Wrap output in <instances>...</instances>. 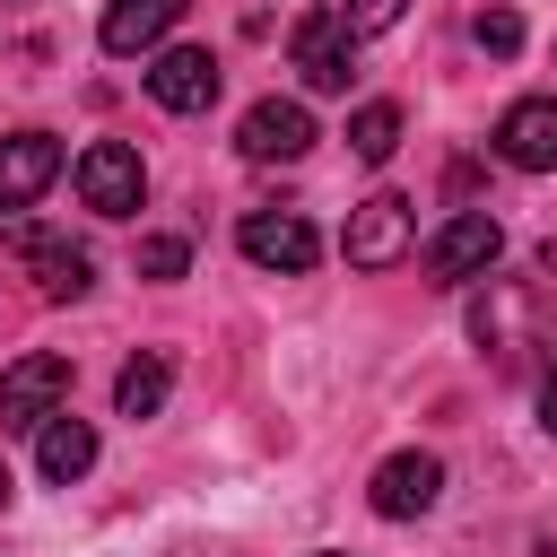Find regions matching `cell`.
Here are the masks:
<instances>
[{
  "label": "cell",
  "instance_id": "obj_23",
  "mask_svg": "<svg viewBox=\"0 0 557 557\" xmlns=\"http://www.w3.org/2000/svg\"><path fill=\"white\" fill-rule=\"evenodd\" d=\"M0 9H17V0H0Z\"/></svg>",
  "mask_w": 557,
  "mask_h": 557
},
{
  "label": "cell",
  "instance_id": "obj_9",
  "mask_svg": "<svg viewBox=\"0 0 557 557\" xmlns=\"http://www.w3.org/2000/svg\"><path fill=\"white\" fill-rule=\"evenodd\" d=\"M496 157L522 165V174H548L557 165V96H522L496 113Z\"/></svg>",
  "mask_w": 557,
  "mask_h": 557
},
{
  "label": "cell",
  "instance_id": "obj_22",
  "mask_svg": "<svg viewBox=\"0 0 557 557\" xmlns=\"http://www.w3.org/2000/svg\"><path fill=\"white\" fill-rule=\"evenodd\" d=\"M0 505H9V470H0Z\"/></svg>",
  "mask_w": 557,
  "mask_h": 557
},
{
  "label": "cell",
  "instance_id": "obj_21",
  "mask_svg": "<svg viewBox=\"0 0 557 557\" xmlns=\"http://www.w3.org/2000/svg\"><path fill=\"white\" fill-rule=\"evenodd\" d=\"M540 418H548V426H557V366H548V374H540Z\"/></svg>",
  "mask_w": 557,
  "mask_h": 557
},
{
  "label": "cell",
  "instance_id": "obj_3",
  "mask_svg": "<svg viewBox=\"0 0 557 557\" xmlns=\"http://www.w3.org/2000/svg\"><path fill=\"white\" fill-rule=\"evenodd\" d=\"M235 244H244V261H261V270H287V278L322 261V235H313V218H296V209H244Z\"/></svg>",
  "mask_w": 557,
  "mask_h": 557
},
{
  "label": "cell",
  "instance_id": "obj_6",
  "mask_svg": "<svg viewBox=\"0 0 557 557\" xmlns=\"http://www.w3.org/2000/svg\"><path fill=\"white\" fill-rule=\"evenodd\" d=\"M235 148H244L252 165H296V157L313 148V113H305L296 96H261V104L244 113V131H235Z\"/></svg>",
  "mask_w": 557,
  "mask_h": 557
},
{
  "label": "cell",
  "instance_id": "obj_17",
  "mask_svg": "<svg viewBox=\"0 0 557 557\" xmlns=\"http://www.w3.org/2000/svg\"><path fill=\"white\" fill-rule=\"evenodd\" d=\"M348 148H357L366 165H383V157L400 148V104H357V122H348Z\"/></svg>",
  "mask_w": 557,
  "mask_h": 557
},
{
  "label": "cell",
  "instance_id": "obj_14",
  "mask_svg": "<svg viewBox=\"0 0 557 557\" xmlns=\"http://www.w3.org/2000/svg\"><path fill=\"white\" fill-rule=\"evenodd\" d=\"M35 470H44L52 487L87 479V470H96V426H87V418H70V409H52V418L35 426Z\"/></svg>",
  "mask_w": 557,
  "mask_h": 557
},
{
  "label": "cell",
  "instance_id": "obj_16",
  "mask_svg": "<svg viewBox=\"0 0 557 557\" xmlns=\"http://www.w3.org/2000/svg\"><path fill=\"white\" fill-rule=\"evenodd\" d=\"M165 383H174L165 357H131L122 383H113V409H122V418H157V409H165Z\"/></svg>",
  "mask_w": 557,
  "mask_h": 557
},
{
  "label": "cell",
  "instance_id": "obj_1",
  "mask_svg": "<svg viewBox=\"0 0 557 557\" xmlns=\"http://www.w3.org/2000/svg\"><path fill=\"white\" fill-rule=\"evenodd\" d=\"M409 244H418V209H409L400 191H374V200H357V209H348V235H339V252H348L357 270H392Z\"/></svg>",
  "mask_w": 557,
  "mask_h": 557
},
{
  "label": "cell",
  "instance_id": "obj_19",
  "mask_svg": "<svg viewBox=\"0 0 557 557\" xmlns=\"http://www.w3.org/2000/svg\"><path fill=\"white\" fill-rule=\"evenodd\" d=\"M400 9H409V0H348L339 26H348V35H383V26H400Z\"/></svg>",
  "mask_w": 557,
  "mask_h": 557
},
{
  "label": "cell",
  "instance_id": "obj_4",
  "mask_svg": "<svg viewBox=\"0 0 557 557\" xmlns=\"http://www.w3.org/2000/svg\"><path fill=\"white\" fill-rule=\"evenodd\" d=\"M61 400H70V357H52V348H35L0 374V426H44Z\"/></svg>",
  "mask_w": 557,
  "mask_h": 557
},
{
  "label": "cell",
  "instance_id": "obj_15",
  "mask_svg": "<svg viewBox=\"0 0 557 557\" xmlns=\"http://www.w3.org/2000/svg\"><path fill=\"white\" fill-rule=\"evenodd\" d=\"M174 17H183V0H113L104 26H96V44L104 52H148V44L174 35Z\"/></svg>",
  "mask_w": 557,
  "mask_h": 557
},
{
  "label": "cell",
  "instance_id": "obj_12",
  "mask_svg": "<svg viewBox=\"0 0 557 557\" xmlns=\"http://www.w3.org/2000/svg\"><path fill=\"white\" fill-rule=\"evenodd\" d=\"M148 96H157L165 113H209V104H218V61H209L200 44H174V52H157Z\"/></svg>",
  "mask_w": 557,
  "mask_h": 557
},
{
  "label": "cell",
  "instance_id": "obj_5",
  "mask_svg": "<svg viewBox=\"0 0 557 557\" xmlns=\"http://www.w3.org/2000/svg\"><path fill=\"white\" fill-rule=\"evenodd\" d=\"M287 52H296V70H305L313 96H339L348 87V61H357V35L339 26V9H313V17H296Z\"/></svg>",
  "mask_w": 557,
  "mask_h": 557
},
{
  "label": "cell",
  "instance_id": "obj_20",
  "mask_svg": "<svg viewBox=\"0 0 557 557\" xmlns=\"http://www.w3.org/2000/svg\"><path fill=\"white\" fill-rule=\"evenodd\" d=\"M470 35H479V52H513V44H522V17H513V9H479Z\"/></svg>",
  "mask_w": 557,
  "mask_h": 557
},
{
  "label": "cell",
  "instance_id": "obj_2",
  "mask_svg": "<svg viewBox=\"0 0 557 557\" xmlns=\"http://www.w3.org/2000/svg\"><path fill=\"white\" fill-rule=\"evenodd\" d=\"M496 252H505V226H496L487 209H453V218L426 235V252H418V261H426V278H444V287H453V278H479Z\"/></svg>",
  "mask_w": 557,
  "mask_h": 557
},
{
  "label": "cell",
  "instance_id": "obj_10",
  "mask_svg": "<svg viewBox=\"0 0 557 557\" xmlns=\"http://www.w3.org/2000/svg\"><path fill=\"white\" fill-rule=\"evenodd\" d=\"M366 496H374L383 522H409V513H426V505L444 496V461H435V453H392V461L374 470Z\"/></svg>",
  "mask_w": 557,
  "mask_h": 557
},
{
  "label": "cell",
  "instance_id": "obj_11",
  "mask_svg": "<svg viewBox=\"0 0 557 557\" xmlns=\"http://www.w3.org/2000/svg\"><path fill=\"white\" fill-rule=\"evenodd\" d=\"M52 174H61V139H52V131L0 139V209H35V200L52 191Z\"/></svg>",
  "mask_w": 557,
  "mask_h": 557
},
{
  "label": "cell",
  "instance_id": "obj_13",
  "mask_svg": "<svg viewBox=\"0 0 557 557\" xmlns=\"http://www.w3.org/2000/svg\"><path fill=\"white\" fill-rule=\"evenodd\" d=\"M9 252L35 270V287H44L52 305H61V296H87V270H96V261H87L78 244H61V235H44V226H9Z\"/></svg>",
  "mask_w": 557,
  "mask_h": 557
},
{
  "label": "cell",
  "instance_id": "obj_24",
  "mask_svg": "<svg viewBox=\"0 0 557 557\" xmlns=\"http://www.w3.org/2000/svg\"><path fill=\"white\" fill-rule=\"evenodd\" d=\"M322 557H339V548H322Z\"/></svg>",
  "mask_w": 557,
  "mask_h": 557
},
{
  "label": "cell",
  "instance_id": "obj_7",
  "mask_svg": "<svg viewBox=\"0 0 557 557\" xmlns=\"http://www.w3.org/2000/svg\"><path fill=\"white\" fill-rule=\"evenodd\" d=\"M139 191H148V174H139V148H122V139H96V148L78 157V200H87L96 218H131V209H139Z\"/></svg>",
  "mask_w": 557,
  "mask_h": 557
},
{
  "label": "cell",
  "instance_id": "obj_8",
  "mask_svg": "<svg viewBox=\"0 0 557 557\" xmlns=\"http://www.w3.org/2000/svg\"><path fill=\"white\" fill-rule=\"evenodd\" d=\"M470 331H479V348L513 357V348H531V339H540V296H531V287H513V278H487V296L470 305Z\"/></svg>",
  "mask_w": 557,
  "mask_h": 557
},
{
  "label": "cell",
  "instance_id": "obj_18",
  "mask_svg": "<svg viewBox=\"0 0 557 557\" xmlns=\"http://www.w3.org/2000/svg\"><path fill=\"white\" fill-rule=\"evenodd\" d=\"M139 270H148V278H183V270H191V244H183V235H148V244H139Z\"/></svg>",
  "mask_w": 557,
  "mask_h": 557
}]
</instances>
